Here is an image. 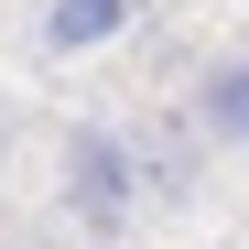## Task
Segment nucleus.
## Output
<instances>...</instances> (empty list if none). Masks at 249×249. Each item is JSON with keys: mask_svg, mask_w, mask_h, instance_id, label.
Wrapping results in <instances>:
<instances>
[{"mask_svg": "<svg viewBox=\"0 0 249 249\" xmlns=\"http://www.w3.org/2000/svg\"><path fill=\"white\" fill-rule=\"evenodd\" d=\"M130 195H141V152L119 141V130H87V141L65 152V206H76V217H87L98 238H119Z\"/></svg>", "mask_w": 249, "mask_h": 249, "instance_id": "obj_1", "label": "nucleus"}, {"mask_svg": "<svg viewBox=\"0 0 249 249\" xmlns=\"http://www.w3.org/2000/svg\"><path fill=\"white\" fill-rule=\"evenodd\" d=\"M195 130L217 152H249V54H228V65L195 76Z\"/></svg>", "mask_w": 249, "mask_h": 249, "instance_id": "obj_2", "label": "nucleus"}, {"mask_svg": "<svg viewBox=\"0 0 249 249\" xmlns=\"http://www.w3.org/2000/svg\"><path fill=\"white\" fill-rule=\"evenodd\" d=\"M141 22V0H44V54H87V44H119Z\"/></svg>", "mask_w": 249, "mask_h": 249, "instance_id": "obj_3", "label": "nucleus"}, {"mask_svg": "<svg viewBox=\"0 0 249 249\" xmlns=\"http://www.w3.org/2000/svg\"><path fill=\"white\" fill-rule=\"evenodd\" d=\"M87 249H130V238H87Z\"/></svg>", "mask_w": 249, "mask_h": 249, "instance_id": "obj_4", "label": "nucleus"}]
</instances>
